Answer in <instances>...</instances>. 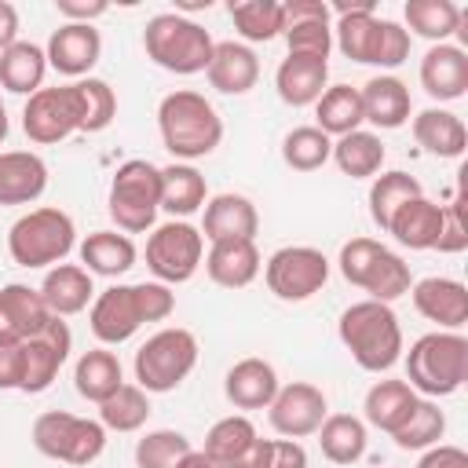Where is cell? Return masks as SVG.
I'll return each mask as SVG.
<instances>
[{
	"label": "cell",
	"instance_id": "1",
	"mask_svg": "<svg viewBox=\"0 0 468 468\" xmlns=\"http://www.w3.org/2000/svg\"><path fill=\"white\" fill-rule=\"evenodd\" d=\"M176 311L172 285L161 282H135V285H110L95 292L88 325L102 347H117L132 340L146 322H165Z\"/></svg>",
	"mask_w": 468,
	"mask_h": 468
},
{
	"label": "cell",
	"instance_id": "2",
	"mask_svg": "<svg viewBox=\"0 0 468 468\" xmlns=\"http://www.w3.org/2000/svg\"><path fill=\"white\" fill-rule=\"evenodd\" d=\"M157 132L165 150L176 161H197L208 157L219 139H223V117L216 113V106L194 91V88H176L157 102Z\"/></svg>",
	"mask_w": 468,
	"mask_h": 468
},
{
	"label": "cell",
	"instance_id": "3",
	"mask_svg": "<svg viewBox=\"0 0 468 468\" xmlns=\"http://www.w3.org/2000/svg\"><path fill=\"white\" fill-rule=\"evenodd\" d=\"M336 336L355 358V366L366 373H388L406 351L399 314L391 311V303H380V300H358L344 307L336 322Z\"/></svg>",
	"mask_w": 468,
	"mask_h": 468
},
{
	"label": "cell",
	"instance_id": "4",
	"mask_svg": "<svg viewBox=\"0 0 468 468\" xmlns=\"http://www.w3.org/2000/svg\"><path fill=\"white\" fill-rule=\"evenodd\" d=\"M406 384L424 399H446L468 380V340L450 329L424 333L402 355Z\"/></svg>",
	"mask_w": 468,
	"mask_h": 468
},
{
	"label": "cell",
	"instance_id": "5",
	"mask_svg": "<svg viewBox=\"0 0 468 468\" xmlns=\"http://www.w3.org/2000/svg\"><path fill=\"white\" fill-rule=\"evenodd\" d=\"M143 48H146V58L168 73H179V77H194V73H205L208 69V58H212V33L179 15V11H161L146 22L143 29Z\"/></svg>",
	"mask_w": 468,
	"mask_h": 468
},
{
	"label": "cell",
	"instance_id": "6",
	"mask_svg": "<svg viewBox=\"0 0 468 468\" xmlns=\"http://www.w3.org/2000/svg\"><path fill=\"white\" fill-rule=\"evenodd\" d=\"M336 267H340L347 285L369 292L366 300H380V303H391V300L406 296L410 285H413L410 263L395 249H388L384 241H373V238L344 241L340 256H336Z\"/></svg>",
	"mask_w": 468,
	"mask_h": 468
},
{
	"label": "cell",
	"instance_id": "7",
	"mask_svg": "<svg viewBox=\"0 0 468 468\" xmlns=\"http://www.w3.org/2000/svg\"><path fill=\"white\" fill-rule=\"evenodd\" d=\"M73 245H77L73 216L62 212V208H55V205L29 208L7 230V252L26 271H40V267L62 263L73 252Z\"/></svg>",
	"mask_w": 468,
	"mask_h": 468
},
{
	"label": "cell",
	"instance_id": "8",
	"mask_svg": "<svg viewBox=\"0 0 468 468\" xmlns=\"http://www.w3.org/2000/svg\"><path fill=\"white\" fill-rule=\"evenodd\" d=\"M106 212L121 234H143L161 212V168L146 157L117 165L106 194Z\"/></svg>",
	"mask_w": 468,
	"mask_h": 468
},
{
	"label": "cell",
	"instance_id": "9",
	"mask_svg": "<svg viewBox=\"0 0 468 468\" xmlns=\"http://www.w3.org/2000/svg\"><path fill=\"white\" fill-rule=\"evenodd\" d=\"M197 366V336L183 325H165L135 351V384L146 395L176 391Z\"/></svg>",
	"mask_w": 468,
	"mask_h": 468
},
{
	"label": "cell",
	"instance_id": "10",
	"mask_svg": "<svg viewBox=\"0 0 468 468\" xmlns=\"http://www.w3.org/2000/svg\"><path fill=\"white\" fill-rule=\"evenodd\" d=\"M33 446L51 457V461H62V464H73V468H84L91 461L102 457L106 450V428L91 417H77V413H66V410H48L33 420Z\"/></svg>",
	"mask_w": 468,
	"mask_h": 468
},
{
	"label": "cell",
	"instance_id": "11",
	"mask_svg": "<svg viewBox=\"0 0 468 468\" xmlns=\"http://www.w3.org/2000/svg\"><path fill=\"white\" fill-rule=\"evenodd\" d=\"M205 260V238L186 219H168L146 238V267L161 285H183Z\"/></svg>",
	"mask_w": 468,
	"mask_h": 468
},
{
	"label": "cell",
	"instance_id": "12",
	"mask_svg": "<svg viewBox=\"0 0 468 468\" xmlns=\"http://www.w3.org/2000/svg\"><path fill=\"white\" fill-rule=\"evenodd\" d=\"M267 289L285 303H303L329 282V260L314 245H285L263 263Z\"/></svg>",
	"mask_w": 468,
	"mask_h": 468
},
{
	"label": "cell",
	"instance_id": "13",
	"mask_svg": "<svg viewBox=\"0 0 468 468\" xmlns=\"http://www.w3.org/2000/svg\"><path fill=\"white\" fill-rule=\"evenodd\" d=\"M22 132L37 146H55L69 135L80 132V99L77 84H58V88H40L26 99L22 106Z\"/></svg>",
	"mask_w": 468,
	"mask_h": 468
},
{
	"label": "cell",
	"instance_id": "14",
	"mask_svg": "<svg viewBox=\"0 0 468 468\" xmlns=\"http://www.w3.org/2000/svg\"><path fill=\"white\" fill-rule=\"evenodd\" d=\"M69 347H73V333L62 318H51L37 336L22 340V384H18V391H26V395L48 391L55 384L58 369L66 366Z\"/></svg>",
	"mask_w": 468,
	"mask_h": 468
},
{
	"label": "cell",
	"instance_id": "15",
	"mask_svg": "<svg viewBox=\"0 0 468 468\" xmlns=\"http://www.w3.org/2000/svg\"><path fill=\"white\" fill-rule=\"evenodd\" d=\"M325 417H329L325 391L307 380H292L278 388V395L267 406V420L282 439H307L322 428Z\"/></svg>",
	"mask_w": 468,
	"mask_h": 468
},
{
	"label": "cell",
	"instance_id": "16",
	"mask_svg": "<svg viewBox=\"0 0 468 468\" xmlns=\"http://www.w3.org/2000/svg\"><path fill=\"white\" fill-rule=\"evenodd\" d=\"M285 11V48L289 55H303V58H322L329 62L333 51V15L325 0H289L282 4Z\"/></svg>",
	"mask_w": 468,
	"mask_h": 468
},
{
	"label": "cell",
	"instance_id": "17",
	"mask_svg": "<svg viewBox=\"0 0 468 468\" xmlns=\"http://www.w3.org/2000/svg\"><path fill=\"white\" fill-rule=\"evenodd\" d=\"M48 66L69 80H84L91 77L99 55H102V37L95 26H80V22H62L51 37H48Z\"/></svg>",
	"mask_w": 468,
	"mask_h": 468
},
{
	"label": "cell",
	"instance_id": "18",
	"mask_svg": "<svg viewBox=\"0 0 468 468\" xmlns=\"http://www.w3.org/2000/svg\"><path fill=\"white\" fill-rule=\"evenodd\" d=\"M201 238L212 245V241H256V230H260V212L256 205L245 197V194H212L201 208Z\"/></svg>",
	"mask_w": 468,
	"mask_h": 468
},
{
	"label": "cell",
	"instance_id": "19",
	"mask_svg": "<svg viewBox=\"0 0 468 468\" xmlns=\"http://www.w3.org/2000/svg\"><path fill=\"white\" fill-rule=\"evenodd\" d=\"M410 296H413L417 314L435 322L439 329L461 333V325L468 322V289L457 278H446V274L420 278L410 285Z\"/></svg>",
	"mask_w": 468,
	"mask_h": 468
},
{
	"label": "cell",
	"instance_id": "20",
	"mask_svg": "<svg viewBox=\"0 0 468 468\" xmlns=\"http://www.w3.org/2000/svg\"><path fill=\"white\" fill-rule=\"evenodd\" d=\"M417 77L435 102H457L468 91V51L461 44H431L420 58Z\"/></svg>",
	"mask_w": 468,
	"mask_h": 468
},
{
	"label": "cell",
	"instance_id": "21",
	"mask_svg": "<svg viewBox=\"0 0 468 468\" xmlns=\"http://www.w3.org/2000/svg\"><path fill=\"white\" fill-rule=\"evenodd\" d=\"M278 369L267 358H238L223 377V395L234 410H267L278 395Z\"/></svg>",
	"mask_w": 468,
	"mask_h": 468
},
{
	"label": "cell",
	"instance_id": "22",
	"mask_svg": "<svg viewBox=\"0 0 468 468\" xmlns=\"http://www.w3.org/2000/svg\"><path fill=\"white\" fill-rule=\"evenodd\" d=\"M205 77H208V84L219 95H245L260 80V58L241 40H219L212 48V58H208Z\"/></svg>",
	"mask_w": 468,
	"mask_h": 468
},
{
	"label": "cell",
	"instance_id": "23",
	"mask_svg": "<svg viewBox=\"0 0 468 468\" xmlns=\"http://www.w3.org/2000/svg\"><path fill=\"white\" fill-rule=\"evenodd\" d=\"M362 117L373 124V128H384V132H395L410 121L413 113V99H410V88L395 77V73H380V77H369L362 88Z\"/></svg>",
	"mask_w": 468,
	"mask_h": 468
},
{
	"label": "cell",
	"instance_id": "24",
	"mask_svg": "<svg viewBox=\"0 0 468 468\" xmlns=\"http://www.w3.org/2000/svg\"><path fill=\"white\" fill-rule=\"evenodd\" d=\"M201 267L219 289H245L263 271V256L256 241H212Z\"/></svg>",
	"mask_w": 468,
	"mask_h": 468
},
{
	"label": "cell",
	"instance_id": "25",
	"mask_svg": "<svg viewBox=\"0 0 468 468\" xmlns=\"http://www.w3.org/2000/svg\"><path fill=\"white\" fill-rule=\"evenodd\" d=\"M48 190V165L33 150H0V205H33Z\"/></svg>",
	"mask_w": 468,
	"mask_h": 468
},
{
	"label": "cell",
	"instance_id": "26",
	"mask_svg": "<svg viewBox=\"0 0 468 468\" xmlns=\"http://www.w3.org/2000/svg\"><path fill=\"white\" fill-rule=\"evenodd\" d=\"M329 88V62L322 58H303V55H285L274 69V91L285 106H314L322 91Z\"/></svg>",
	"mask_w": 468,
	"mask_h": 468
},
{
	"label": "cell",
	"instance_id": "27",
	"mask_svg": "<svg viewBox=\"0 0 468 468\" xmlns=\"http://www.w3.org/2000/svg\"><path fill=\"white\" fill-rule=\"evenodd\" d=\"M40 296L55 318H69V314H80L95 300V285L80 263H55L48 267L40 282Z\"/></svg>",
	"mask_w": 468,
	"mask_h": 468
},
{
	"label": "cell",
	"instance_id": "28",
	"mask_svg": "<svg viewBox=\"0 0 468 468\" xmlns=\"http://www.w3.org/2000/svg\"><path fill=\"white\" fill-rule=\"evenodd\" d=\"M413 139H417V146H424V154L442 157V161H457L468 146V128L453 110L428 106L413 117Z\"/></svg>",
	"mask_w": 468,
	"mask_h": 468
},
{
	"label": "cell",
	"instance_id": "29",
	"mask_svg": "<svg viewBox=\"0 0 468 468\" xmlns=\"http://www.w3.org/2000/svg\"><path fill=\"white\" fill-rule=\"evenodd\" d=\"M439 230H442V205L420 194V197H410V201L391 216V223H388L384 234H391L402 249L424 252V249H435Z\"/></svg>",
	"mask_w": 468,
	"mask_h": 468
},
{
	"label": "cell",
	"instance_id": "30",
	"mask_svg": "<svg viewBox=\"0 0 468 468\" xmlns=\"http://www.w3.org/2000/svg\"><path fill=\"white\" fill-rule=\"evenodd\" d=\"M77 252H80V267L88 274H99V278H121L139 260L135 241L128 234H121V230H91L80 241Z\"/></svg>",
	"mask_w": 468,
	"mask_h": 468
},
{
	"label": "cell",
	"instance_id": "31",
	"mask_svg": "<svg viewBox=\"0 0 468 468\" xmlns=\"http://www.w3.org/2000/svg\"><path fill=\"white\" fill-rule=\"evenodd\" d=\"M205 201H208V186L194 165L176 161L161 168V212H168L172 219H183L201 212Z\"/></svg>",
	"mask_w": 468,
	"mask_h": 468
},
{
	"label": "cell",
	"instance_id": "32",
	"mask_svg": "<svg viewBox=\"0 0 468 468\" xmlns=\"http://www.w3.org/2000/svg\"><path fill=\"white\" fill-rule=\"evenodd\" d=\"M417 399H420V395H417L406 380H391V377H388V380H377V384L366 391V402H362L366 424H373V428L395 435V431L406 424V417L413 413Z\"/></svg>",
	"mask_w": 468,
	"mask_h": 468
},
{
	"label": "cell",
	"instance_id": "33",
	"mask_svg": "<svg viewBox=\"0 0 468 468\" xmlns=\"http://www.w3.org/2000/svg\"><path fill=\"white\" fill-rule=\"evenodd\" d=\"M48 73V55L33 40H15L7 51H0V88L11 95H33L40 91Z\"/></svg>",
	"mask_w": 468,
	"mask_h": 468
},
{
	"label": "cell",
	"instance_id": "34",
	"mask_svg": "<svg viewBox=\"0 0 468 468\" xmlns=\"http://www.w3.org/2000/svg\"><path fill=\"white\" fill-rule=\"evenodd\" d=\"M121 384H124L121 358L113 351H106V347L84 351L77 358V366H73V388H77V395L88 399V402H95V406L106 402Z\"/></svg>",
	"mask_w": 468,
	"mask_h": 468
},
{
	"label": "cell",
	"instance_id": "35",
	"mask_svg": "<svg viewBox=\"0 0 468 468\" xmlns=\"http://www.w3.org/2000/svg\"><path fill=\"white\" fill-rule=\"evenodd\" d=\"M314 435H318L322 457L333 461V464H355V461H362L366 442H369L366 420L355 417V413H329Z\"/></svg>",
	"mask_w": 468,
	"mask_h": 468
},
{
	"label": "cell",
	"instance_id": "36",
	"mask_svg": "<svg viewBox=\"0 0 468 468\" xmlns=\"http://www.w3.org/2000/svg\"><path fill=\"white\" fill-rule=\"evenodd\" d=\"M362 95L351 84H329L322 99L314 102V128L325 132L329 139H340L347 132L362 128Z\"/></svg>",
	"mask_w": 468,
	"mask_h": 468
},
{
	"label": "cell",
	"instance_id": "37",
	"mask_svg": "<svg viewBox=\"0 0 468 468\" xmlns=\"http://www.w3.org/2000/svg\"><path fill=\"white\" fill-rule=\"evenodd\" d=\"M461 7L453 0H406L402 18H406V33H417L431 44H450L453 33H461Z\"/></svg>",
	"mask_w": 468,
	"mask_h": 468
},
{
	"label": "cell",
	"instance_id": "38",
	"mask_svg": "<svg viewBox=\"0 0 468 468\" xmlns=\"http://www.w3.org/2000/svg\"><path fill=\"white\" fill-rule=\"evenodd\" d=\"M329 161H336V168L351 179H373L384 168V143H380L377 132L358 128V132H347V135L333 139V157Z\"/></svg>",
	"mask_w": 468,
	"mask_h": 468
},
{
	"label": "cell",
	"instance_id": "39",
	"mask_svg": "<svg viewBox=\"0 0 468 468\" xmlns=\"http://www.w3.org/2000/svg\"><path fill=\"white\" fill-rule=\"evenodd\" d=\"M0 307H4V314H7V322H11V329H15L18 340L37 336V333L55 318V314L48 311L40 289H29V285H22V282H7V285L0 289Z\"/></svg>",
	"mask_w": 468,
	"mask_h": 468
},
{
	"label": "cell",
	"instance_id": "40",
	"mask_svg": "<svg viewBox=\"0 0 468 468\" xmlns=\"http://www.w3.org/2000/svg\"><path fill=\"white\" fill-rule=\"evenodd\" d=\"M420 194H424V190H420L417 176H410V172H402V168L380 172V176H373V183H369V219H373L380 230H388L391 216H395L410 197H420Z\"/></svg>",
	"mask_w": 468,
	"mask_h": 468
},
{
	"label": "cell",
	"instance_id": "41",
	"mask_svg": "<svg viewBox=\"0 0 468 468\" xmlns=\"http://www.w3.org/2000/svg\"><path fill=\"white\" fill-rule=\"evenodd\" d=\"M230 22L241 33V44H267L282 37L285 11L278 0H238L230 4Z\"/></svg>",
	"mask_w": 468,
	"mask_h": 468
},
{
	"label": "cell",
	"instance_id": "42",
	"mask_svg": "<svg viewBox=\"0 0 468 468\" xmlns=\"http://www.w3.org/2000/svg\"><path fill=\"white\" fill-rule=\"evenodd\" d=\"M256 439H260V435H256V424H252L245 413H230V417H219V420L208 428L201 450H205L219 468H227V464L238 461Z\"/></svg>",
	"mask_w": 468,
	"mask_h": 468
},
{
	"label": "cell",
	"instance_id": "43",
	"mask_svg": "<svg viewBox=\"0 0 468 468\" xmlns=\"http://www.w3.org/2000/svg\"><path fill=\"white\" fill-rule=\"evenodd\" d=\"M150 417V395L139 384H121L106 402H99V424L106 431H139Z\"/></svg>",
	"mask_w": 468,
	"mask_h": 468
},
{
	"label": "cell",
	"instance_id": "44",
	"mask_svg": "<svg viewBox=\"0 0 468 468\" xmlns=\"http://www.w3.org/2000/svg\"><path fill=\"white\" fill-rule=\"evenodd\" d=\"M333 157V139L314 124H300L282 139V161L292 172H318Z\"/></svg>",
	"mask_w": 468,
	"mask_h": 468
},
{
	"label": "cell",
	"instance_id": "45",
	"mask_svg": "<svg viewBox=\"0 0 468 468\" xmlns=\"http://www.w3.org/2000/svg\"><path fill=\"white\" fill-rule=\"evenodd\" d=\"M446 435V413L439 410L435 399H417L413 413L406 417V424L391 435L399 450H428Z\"/></svg>",
	"mask_w": 468,
	"mask_h": 468
},
{
	"label": "cell",
	"instance_id": "46",
	"mask_svg": "<svg viewBox=\"0 0 468 468\" xmlns=\"http://www.w3.org/2000/svg\"><path fill=\"white\" fill-rule=\"evenodd\" d=\"M73 84H77V99H80V132L84 135L106 132L113 124V117H117L113 88L102 77H84V80H73Z\"/></svg>",
	"mask_w": 468,
	"mask_h": 468
},
{
	"label": "cell",
	"instance_id": "47",
	"mask_svg": "<svg viewBox=\"0 0 468 468\" xmlns=\"http://www.w3.org/2000/svg\"><path fill=\"white\" fill-rule=\"evenodd\" d=\"M190 439L176 428H157L146 431L135 442V468H176L183 453H190Z\"/></svg>",
	"mask_w": 468,
	"mask_h": 468
},
{
	"label": "cell",
	"instance_id": "48",
	"mask_svg": "<svg viewBox=\"0 0 468 468\" xmlns=\"http://www.w3.org/2000/svg\"><path fill=\"white\" fill-rule=\"evenodd\" d=\"M439 252L446 256H457L468 249V227H464V197H461V186H457V197L450 205H442V230H439V241H435Z\"/></svg>",
	"mask_w": 468,
	"mask_h": 468
},
{
	"label": "cell",
	"instance_id": "49",
	"mask_svg": "<svg viewBox=\"0 0 468 468\" xmlns=\"http://www.w3.org/2000/svg\"><path fill=\"white\" fill-rule=\"evenodd\" d=\"M410 44H413V40H410L406 26L384 18V37H380V58H377V66H380V69H395V66H402V62L410 58Z\"/></svg>",
	"mask_w": 468,
	"mask_h": 468
},
{
	"label": "cell",
	"instance_id": "50",
	"mask_svg": "<svg viewBox=\"0 0 468 468\" xmlns=\"http://www.w3.org/2000/svg\"><path fill=\"white\" fill-rule=\"evenodd\" d=\"M267 468H307L300 439H267Z\"/></svg>",
	"mask_w": 468,
	"mask_h": 468
},
{
	"label": "cell",
	"instance_id": "51",
	"mask_svg": "<svg viewBox=\"0 0 468 468\" xmlns=\"http://www.w3.org/2000/svg\"><path fill=\"white\" fill-rule=\"evenodd\" d=\"M55 11L66 18V22H80V26H91L95 18H102L110 11L106 0H55Z\"/></svg>",
	"mask_w": 468,
	"mask_h": 468
},
{
	"label": "cell",
	"instance_id": "52",
	"mask_svg": "<svg viewBox=\"0 0 468 468\" xmlns=\"http://www.w3.org/2000/svg\"><path fill=\"white\" fill-rule=\"evenodd\" d=\"M417 468H468V453L461 446H450V442H435L420 453Z\"/></svg>",
	"mask_w": 468,
	"mask_h": 468
},
{
	"label": "cell",
	"instance_id": "53",
	"mask_svg": "<svg viewBox=\"0 0 468 468\" xmlns=\"http://www.w3.org/2000/svg\"><path fill=\"white\" fill-rule=\"evenodd\" d=\"M22 384V344H0V391H18Z\"/></svg>",
	"mask_w": 468,
	"mask_h": 468
},
{
	"label": "cell",
	"instance_id": "54",
	"mask_svg": "<svg viewBox=\"0 0 468 468\" xmlns=\"http://www.w3.org/2000/svg\"><path fill=\"white\" fill-rule=\"evenodd\" d=\"M18 40V7L11 0H0V51H7Z\"/></svg>",
	"mask_w": 468,
	"mask_h": 468
},
{
	"label": "cell",
	"instance_id": "55",
	"mask_svg": "<svg viewBox=\"0 0 468 468\" xmlns=\"http://www.w3.org/2000/svg\"><path fill=\"white\" fill-rule=\"evenodd\" d=\"M227 468H267V439H256L238 461H230Z\"/></svg>",
	"mask_w": 468,
	"mask_h": 468
},
{
	"label": "cell",
	"instance_id": "56",
	"mask_svg": "<svg viewBox=\"0 0 468 468\" xmlns=\"http://www.w3.org/2000/svg\"><path fill=\"white\" fill-rule=\"evenodd\" d=\"M176 468H219V464H216L205 450H190V453H183V457H179V464H176Z\"/></svg>",
	"mask_w": 468,
	"mask_h": 468
},
{
	"label": "cell",
	"instance_id": "57",
	"mask_svg": "<svg viewBox=\"0 0 468 468\" xmlns=\"http://www.w3.org/2000/svg\"><path fill=\"white\" fill-rule=\"evenodd\" d=\"M7 132H11V121H7V106H4V99H0V143L7 139Z\"/></svg>",
	"mask_w": 468,
	"mask_h": 468
}]
</instances>
